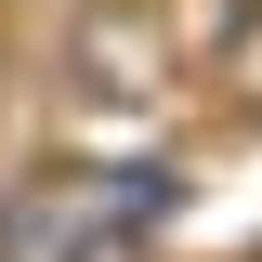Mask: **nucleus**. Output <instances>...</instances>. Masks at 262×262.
I'll list each match as a JSON object with an SVG mask.
<instances>
[{
	"instance_id": "nucleus-1",
	"label": "nucleus",
	"mask_w": 262,
	"mask_h": 262,
	"mask_svg": "<svg viewBox=\"0 0 262 262\" xmlns=\"http://www.w3.org/2000/svg\"><path fill=\"white\" fill-rule=\"evenodd\" d=\"M196 158L158 131H39L0 158V262H170Z\"/></svg>"
},
{
	"instance_id": "nucleus-2",
	"label": "nucleus",
	"mask_w": 262,
	"mask_h": 262,
	"mask_svg": "<svg viewBox=\"0 0 262 262\" xmlns=\"http://www.w3.org/2000/svg\"><path fill=\"white\" fill-rule=\"evenodd\" d=\"M27 92L53 105L66 131H131L144 105H170V92H184L170 13H158V0H79V13H66V39L39 53V79H27Z\"/></svg>"
},
{
	"instance_id": "nucleus-3",
	"label": "nucleus",
	"mask_w": 262,
	"mask_h": 262,
	"mask_svg": "<svg viewBox=\"0 0 262 262\" xmlns=\"http://www.w3.org/2000/svg\"><path fill=\"white\" fill-rule=\"evenodd\" d=\"M170 53H184V92H236L262 66V0H158Z\"/></svg>"
},
{
	"instance_id": "nucleus-4",
	"label": "nucleus",
	"mask_w": 262,
	"mask_h": 262,
	"mask_svg": "<svg viewBox=\"0 0 262 262\" xmlns=\"http://www.w3.org/2000/svg\"><path fill=\"white\" fill-rule=\"evenodd\" d=\"M66 13H79V0H0V53H13V66L39 79V53L66 39Z\"/></svg>"
},
{
	"instance_id": "nucleus-5",
	"label": "nucleus",
	"mask_w": 262,
	"mask_h": 262,
	"mask_svg": "<svg viewBox=\"0 0 262 262\" xmlns=\"http://www.w3.org/2000/svg\"><path fill=\"white\" fill-rule=\"evenodd\" d=\"M13 92H27V66H13V53H0V105H13Z\"/></svg>"
}]
</instances>
